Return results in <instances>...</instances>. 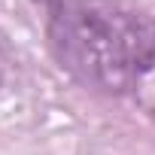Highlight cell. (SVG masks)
<instances>
[{
	"instance_id": "obj_2",
	"label": "cell",
	"mask_w": 155,
	"mask_h": 155,
	"mask_svg": "<svg viewBox=\"0 0 155 155\" xmlns=\"http://www.w3.org/2000/svg\"><path fill=\"white\" fill-rule=\"evenodd\" d=\"M9 76H12V58H9L3 40H0V91L9 85Z\"/></svg>"
},
{
	"instance_id": "obj_1",
	"label": "cell",
	"mask_w": 155,
	"mask_h": 155,
	"mask_svg": "<svg viewBox=\"0 0 155 155\" xmlns=\"http://www.w3.org/2000/svg\"><path fill=\"white\" fill-rule=\"evenodd\" d=\"M49 46L85 88L134 94L155 73V21L94 0H43Z\"/></svg>"
}]
</instances>
